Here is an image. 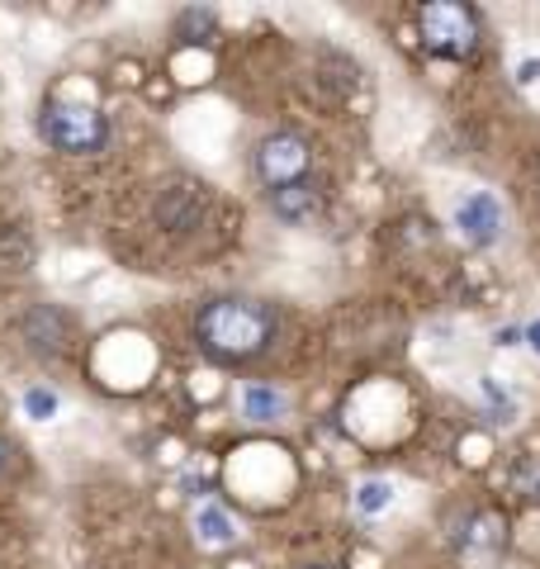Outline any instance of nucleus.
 Returning <instances> with one entry per match:
<instances>
[{"instance_id":"obj_1","label":"nucleus","mask_w":540,"mask_h":569,"mask_svg":"<svg viewBox=\"0 0 540 569\" xmlns=\"http://www.w3.org/2000/svg\"><path fill=\"white\" fill-rule=\"evenodd\" d=\"M270 332H276V313L257 305V299H213V305H204L200 318H194L200 347L213 361H228V366L261 356Z\"/></svg>"},{"instance_id":"obj_2","label":"nucleus","mask_w":540,"mask_h":569,"mask_svg":"<svg viewBox=\"0 0 540 569\" xmlns=\"http://www.w3.org/2000/svg\"><path fill=\"white\" fill-rule=\"evenodd\" d=\"M39 133L48 148H58V152H100L104 142H110V119L100 110H86V104L48 100L39 114Z\"/></svg>"},{"instance_id":"obj_3","label":"nucleus","mask_w":540,"mask_h":569,"mask_svg":"<svg viewBox=\"0 0 540 569\" xmlns=\"http://www.w3.org/2000/svg\"><path fill=\"white\" fill-rule=\"evenodd\" d=\"M418 29H422L427 52H437V58H470V52L479 48L474 10L456 6V0H431V6H422Z\"/></svg>"},{"instance_id":"obj_4","label":"nucleus","mask_w":540,"mask_h":569,"mask_svg":"<svg viewBox=\"0 0 540 569\" xmlns=\"http://www.w3.org/2000/svg\"><path fill=\"white\" fill-rule=\"evenodd\" d=\"M309 142L294 138V133H270L261 148H257V176L270 190H284V186H299L309 181Z\"/></svg>"},{"instance_id":"obj_5","label":"nucleus","mask_w":540,"mask_h":569,"mask_svg":"<svg viewBox=\"0 0 540 569\" xmlns=\"http://www.w3.org/2000/svg\"><path fill=\"white\" fill-rule=\"evenodd\" d=\"M456 228L464 233V242H474V247L498 242V233H502V209H498V200H493V194H470V200H460Z\"/></svg>"},{"instance_id":"obj_6","label":"nucleus","mask_w":540,"mask_h":569,"mask_svg":"<svg viewBox=\"0 0 540 569\" xmlns=\"http://www.w3.org/2000/svg\"><path fill=\"white\" fill-rule=\"evenodd\" d=\"M270 204H276L280 219H290V223H303V219H313L318 213V190L309 181H299V186H284V190H270Z\"/></svg>"},{"instance_id":"obj_7","label":"nucleus","mask_w":540,"mask_h":569,"mask_svg":"<svg viewBox=\"0 0 540 569\" xmlns=\"http://www.w3.org/2000/svg\"><path fill=\"white\" fill-rule=\"evenodd\" d=\"M502 541H508V518H502V512H474L470 531H464V546L470 550H498Z\"/></svg>"},{"instance_id":"obj_8","label":"nucleus","mask_w":540,"mask_h":569,"mask_svg":"<svg viewBox=\"0 0 540 569\" xmlns=\"http://www.w3.org/2000/svg\"><path fill=\"white\" fill-rule=\"evenodd\" d=\"M200 541L204 546H228L232 541V522L223 508H200Z\"/></svg>"},{"instance_id":"obj_9","label":"nucleus","mask_w":540,"mask_h":569,"mask_svg":"<svg viewBox=\"0 0 540 569\" xmlns=\"http://www.w3.org/2000/svg\"><path fill=\"white\" fill-rule=\"evenodd\" d=\"M209 29H213V14H209V10H186V14L176 20V39H180V43H200Z\"/></svg>"},{"instance_id":"obj_10","label":"nucleus","mask_w":540,"mask_h":569,"mask_svg":"<svg viewBox=\"0 0 540 569\" xmlns=\"http://www.w3.org/2000/svg\"><path fill=\"white\" fill-rule=\"evenodd\" d=\"M280 408H284V403H280L276 389H261V385L247 389V413H251V418H276Z\"/></svg>"},{"instance_id":"obj_11","label":"nucleus","mask_w":540,"mask_h":569,"mask_svg":"<svg viewBox=\"0 0 540 569\" xmlns=\"http://www.w3.org/2000/svg\"><path fill=\"white\" fill-rule=\"evenodd\" d=\"M389 498H393V489L380 485V479H370V485H360L356 508H360V512H380V508H389Z\"/></svg>"},{"instance_id":"obj_12","label":"nucleus","mask_w":540,"mask_h":569,"mask_svg":"<svg viewBox=\"0 0 540 569\" xmlns=\"http://www.w3.org/2000/svg\"><path fill=\"white\" fill-rule=\"evenodd\" d=\"M24 413L48 422L52 413H58V395H52V389H29V395H24Z\"/></svg>"},{"instance_id":"obj_13","label":"nucleus","mask_w":540,"mask_h":569,"mask_svg":"<svg viewBox=\"0 0 540 569\" xmlns=\"http://www.w3.org/2000/svg\"><path fill=\"white\" fill-rule=\"evenodd\" d=\"M527 347H531V351H536V356H540V318H536V323H531V328H527Z\"/></svg>"},{"instance_id":"obj_14","label":"nucleus","mask_w":540,"mask_h":569,"mask_svg":"<svg viewBox=\"0 0 540 569\" xmlns=\"http://www.w3.org/2000/svg\"><path fill=\"white\" fill-rule=\"evenodd\" d=\"M517 77H521V81H536V77H540V62H521Z\"/></svg>"},{"instance_id":"obj_15","label":"nucleus","mask_w":540,"mask_h":569,"mask_svg":"<svg viewBox=\"0 0 540 569\" xmlns=\"http://www.w3.org/2000/svg\"><path fill=\"white\" fill-rule=\"evenodd\" d=\"M10 456H14V451H10V441H6V437H0V475H6V470H10Z\"/></svg>"},{"instance_id":"obj_16","label":"nucleus","mask_w":540,"mask_h":569,"mask_svg":"<svg viewBox=\"0 0 540 569\" xmlns=\"http://www.w3.org/2000/svg\"><path fill=\"white\" fill-rule=\"evenodd\" d=\"M313 569H328V565H313Z\"/></svg>"},{"instance_id":"obj_17","label":"nucleus","mask_w":540,"mask_h":569,"mask_svg":"<svg viewBox=\"0 0 540 569\" xmlns=\"http://www.w3.org/2000/svg\"><path fill=\"white\" fill-rule=\"evenodd\" d=\"M536 498H540V485H536Z\"/></svg>"}]
</instances>
